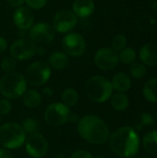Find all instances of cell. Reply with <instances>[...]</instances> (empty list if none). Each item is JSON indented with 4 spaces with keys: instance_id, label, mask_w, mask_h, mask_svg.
<instances>
[{
    "instance_id": "cell-1",
    "label": "cell",
    "mask_w": 157,
    "mask_h": 158,
    "mask_svg": "<svg viewBox=\"0 0 157 158\" xmlns=\"http://www.w3.org/2000/svg\"><path fill=\"white\" fill-rule=\"evenodd\" d=\"M108 144L110 150L118 157L130 158L138 154L141 142L134 128L123 126L110 133Z\"/></svg>"
},
{
    "instance_id": "cell-2",
    "label": "cell",
    "mask_w": 157,
    "mask_h": 158,
    "mask_svg": "<svg viewBox=\"0 0 157 158\" xmlns=\"http://www.w3.org/2000/svg\"><path fill=\"white\" fill-rule=\"evenodd\" d=\"M77 130L84 141L96 145L105 143L110 136L108 125L95 115H86L81 118L78 121Z\"/></svg>"
},
{
    "instance_id": "cell-3",
    "label": "cell",
    "mask_w": 157,
    "mask_h": 158,
    "mask_svg": "<svg viewBox=\"0 0 157 158\" xmlns=\"http://www.w3.org/2000/svg\"><path fill=\"white\" fill-rule=\"evenodd\" d=\"M111 81L102 75L90 77L85 82V93L87 97L94 103H105L113 94Z\"/></svg>"
},
{
    "instance_id": "cell-4",
    "label": "cell",
    "mask_w": 157,
    "mask_h": 158,
    "mask_svg": "<svg viewBox=\"0 0 157 158\" xmlns=\"http://www.w3.org/2000/svg\"><path fill=\"white\" fill-rule=\"evenodd\" d=\"M27 81L22 74L16 71L8 73L0 80V94L8 100L19 99L27 91Z\"/></svg>"
},
{
    "instance_id": "cell-5",
    "label": "cell",
    "mask_w": 157,
    "mask_h": 158,
    "mask_svg": "<svg viewBox=\"0 0 157 158\" xmlns=\"http://www.w3.org/2000/svg\"><path fill=\"white\" fill-rule=\"evenodd\" d=\"M44 121L51 127H59L66 123H74L79 121L80 118L70 111V108L60 102L50 104L43 115Z\"/></svg>"
},
{
    "instance_id": "cell-6",
    "label": "cell",
    "mask_w": 157,
    "mask_h": 158,
    "mask_svg": "<svg viewBox=\"0 0 157 158\" xmlns=\"http://www.w3.org/2000/svg\"><path fill=\"white\" fill-rule=\"evenodd\" d=\"M27 134L21 125L16 122H6L0 125V144L7 150L21 147L26 140Z\"/></svg>"
},
{
    "instance_id": "cell-7",
    "label": "cell",
    "mask_w": 157,
    "mask_h": 158,
    "mask_svg": "<svg viewBox=\"0 0 157 158\" xmlns=\"http://www.w3.org/2000/svg\"><path fill=\"white\" fill-rule=\"evenodd\" d=\"M24 77L31 86H43L51 77V68L44 61H35L29 66Z\"/></svg>"
},
{
    "instance_id": "cell-8",
    "label": "cell",
    "mask_w": 157,
    "mask_h": 158,
    "mask_svg": "<svg viewBox=\"0 0 157 158\" xmlns=\"http://www.w3.org/2000/svg\"><path fill=\"white\" fill-rule=\"evenodd\" d=\"M24 145L27 154L32 158L44 157L49 147L47 140L40 132L29 134L26 137Z\"/></svg>"
},
{
    "instance_id": "cell-9",
    "label": "cell",
    "mask_w": 157,
    "mask_h": 158,
    "mask_svg": "<svg viewBox=\"0 0 157 158\" xmlns=\"http://www.w3.org/2000/svg\"><path fill=\"white\" fill-rule=\"evenodd\" d=\"M9 52L16 60H28L37 53V45L31 39L20 38L10 45Z\"/></svg>"
},
{
    "instance_id": "cell-10",
    "label": "cell",
    "mask_w": 157,
    "mask_h": 158,
    "mask_svg": "<svg viewBox=\"0 0 157 158\" xmlns=\"http://www.w3.org/2000/svg\"><path fill=\"white\" fill-rule=\"evenodd\" d=\"M78 23V17L73 11L63 9L54 16L53 19V28L57 32L66 33L70 31L75 28Z\"/></svg>"
},
{
    "instance_id": "cell-11",
    "label": "cell",
    "mask_w": 157,
    "mask_h": 158,
    "mask_svg": "<svg viewBox=\"0 0 157 158\" xmlns=\"http://www.w3.org/2000/svg\"><path fill=\"white\" fill-rule=\"evenodd\" d=\"M62 48L64 53L70 56H81L86 48L84 38L77 32L67 34L62 40Z\"/></svg>"
},
{
    "instance_id": "cell-12",
    "label": "cell",
    "mask_w": 157,
    "mask_h": 158,
    "mask_svg": "<svg viewBox=\"0 0 157 158\" xmlns=\"http://www.w3.org/2000/svg\"><path fill=\"white\" fill-rule=\"evenodd\" d=\"M118 52L111 47H103L99 49L94 55L95 65L103 70H111L118 64Z\"/></svg>"
},
{
    "instance_id": "cell-13",
    "label": "cell",
    "mask_w": 157,
    "mask_h": 158,
    "mask_svg": "<svg viewBox=\"0 0 157 158\" xmlns=\"http://www.w3.org/2000/svg\"><path fill=\"white\" fill-rule=\"evenodd\" d=\"M30 39L35 44H47L55 38V30L48 23L40 22L32 25L30 29Z\"/></svg>"
},
{
    "instance_id": "cell-14",
    "label": "cell",
    "mask_w": 157,
    "mask_h": 158,
    "mask_svg": "<svg viewBox=\"0 0 157 158\" xmlns=\"http://www.w3.org/2000/svg\"><path fill=\"white\" fill-rule=\"evenodd\" d=\"M15 25L20 30H28L33 24L34 17L31 8L27 6H20L16 9L13 15Z\"/></svg>"
},
{
    "instance_id": "cell-15",
    "label": "cell",
    "mask_w": 157,
    "mask_h": 158,
    "mask_svg": "<svg viewBox=\"0 0 157 158\" xmlns=\"http://www.w3.org/2000/svg\"><path fill=\"white\" fill-rule=\"evenodd\" d=\"M139 57L141 62L145 66L156 67L157 66V44L147 43L142 46L139 52Z\"/></svg>"
},
{
    "instance_id": "cell-16",
    "label": "cell",
    "mask_w": 157,
    "mask_h": 158,
    "mask_svg": "<svg viewBox=\"0 0 157 158\" xmlns=\"http://www.w3.org/2000/svg\"><path fill=\"white\" fill-rule=\"evenodd\" d=\"M113 90L117 93H126L131 88V79L130 77L124 72L116 73L111 81Z\"/></svg>"
},
{
    "instance_id": "cell-17",
    "label": "cell",
    "mask_w": 157,
    "mask_h": 158,
    "mask_svg": "<svg viewBox=\"0 0 157 158\" xmlns=\"http://www.w3.org/2000/svg\"><path fill=\"white\" fill-rule=\"evenodd\" d=\"M72 8L77 17L87 18L94 11V2L93 0H75Z\"/></svg>"
},
{
    "instance_id": "cell-18",
    "label": "cell",
    "mask_w": 157,
    "mask_h": 158,
    "mask_svg": "<svg viewBox=\"0 0 157 158\" xmlns=\"http://www.w3.org/2000/svg\"><path fill=\"white\" fill-rule=\"evenodd\" d=\"M21 98L24 106L31 109L37 108L42 104L43 100L42 94L35 89H27Z\"/></svg>"
},
{
    "instance_id": "cell-19",
    "label": "cell",
    "mask_w": 157,
    "mask_h": 158,
    "mask_svg": "<svg viewBox=\"0 0 157 158\" xmlns=\"http://www.w3.org/2000/svg\"><path fill=\"white\" fill-rule=\"evenodd\" d=\"M68 56L66 53L56 51L50 55L47 63L51 69L56 70H62L68 65Z\"/></svg>"
},
{
    "instance_id": "cell-20",
    "label": "cell",
    "mask_w": 157,
    "mask_h": 158,
    "mask_svg": "<svg viewBox=\"0 0 157 158\" xmlns=\"http://www.w3.org/2000/svg\"><path fill=\"white\" fill-rule=\"evenodd\" d=\"M110 104L116 111H125L130 106V99L125 93H115L110 97Z\"/></svg>"
},
{
    "instance_id": "cell-21",
    "label": "cell",
    "mask_w": 157,
    "mask_h": 158,
    "mask_svg": "<svg viewBox=\"0 0 157 158\" xmlns=\"http://www.w3.org/2000/svg\"><path fill=\"white\" fill-rule=\"evenodd\" d=\"M144 98L153 104H157V78L149 80L143 89Z\"/></svg>"
},
{
    "instance_id": "cell-22",
    "label": "cell",
    "mask_w": 157,
    "mask_h": 158,
    "mask_svg": "<svg viewBox=\"0 0 157 158\" xmlns=\"http://www.w3.org/2000/svg\"><path fill=\"white\" fill-rule=\"evenodd\" d=\"M143 146L148 154H157V131H152L145 134L143 139Z\"/></svg>"
},
{
    "instance_id": "cell-23",
    "label": "cell",
    "mask_w": 157,
    "mask_h": 158,
    "mask_svg": "<svg viewBox=\"0 0 157 158\" xmlns=\"http://www.w3.org/2000/svg\"><path fill=\"white\" fill-rule=\"evenodd\" d=\"M155 125V118L150 113L143 112L140 113L134 120V129L141 131L144 127H151Z\"/></svg>"
},
{
    "instance_id": "cell-24",
    "label": "cell",
    "mask_w": 157,
    "mask_h": 158,
    "mask_svg": "<svg viewBox=\"0 0 157 158\" xmlns=\"http://www.w3.org/2000/svg\"><path fill=\"white\" fill-rule=\"evenodd\" d=\"M62 104H64L68 107L74 106L79 101V94L73 88H66L61 94Z\"/></svg>"
},
{
    "instance_id": "cell-25",
    "label": "cell",
    "mask_w": 157,
    "mask_h": 158,
    "mask_svg": "<svg viewBox=\"0 0 157 158\" xmlns=\"http://www.w3.org/2000/svg\"><path fill=\"white\" fill-rule=\"evenodd\" d=\"M118 60L125 65H131L137 59V52L131 47H125L118 53Z\"/></svg>"
},
{
    "instance_id": "cell-26",
    "label": "cell",
    "mask_w": 157,
    "mask_h": 158,
    "mask_svg": "<svg viewBox=\"0 0 157 158\" xmlns=\"http://www.w3.org/2000/svg\"><path fill=\"white\" fill-rule=\"evenodd\" d=\"M130 76L134 79H143L147 73V68L143 62H134L130 68Z\"/></svg>"
},
{
    "instance_id": "cell-27",
    "label": "cell",
    "mask_w": 157,
    "mask_h": 158,
    "mask_svg": "<svg viewBox=\"0 0 157 158\" xmlns=\"http://www.w3.org/2000/svg\"><path fill=\"white\" fill-rule=\"evenodd\" d=\"M128 40L124 34H117L111 40V48L116 52H119L125 47H127Z\"/></svg>"
},
{
    "instance_id": "cell-28",
    "label": "cell",
    "mask_w": 157,
    "mask_h": 158,
    "mask_svg": "<svg viewBox=\"0 0 157 158\" xmlns=\"http://www.w3.org/2000/svg\"><path fill=\"white\" fill-rule=\"evenodd\" d=\"M22 129L24 130L26 134H32L35 132H38L39 129V123L35 118H25L21 124Z\"/></svg>"
},
{
    "instance_id": "cell-29",
    "label": "cell",
    "mask_w": 157,
    "mask_h": 158,
    "mask_svg": "<svg viewBox=\"0 0 157 158\" xmlns=\"http://www.w3.org/2000/svg\"><path fill=\"white\" fill-rule=\"evenodd\" d=\"M1 69L6 74L15 72L17 69V60L12 56L4 57L1 61Z\"/></svg>"
},
{
    "instance_id": "cell-30",
    "label": "cell",
    "mask_w": 157,
    "mask_h": 158,
    "mask_svg": "<svg viewBox=\"0 0 157 158\" xmlns=\"http://www.w3.org/2000/svg\"><path fill=\"white\" fill-rule=\"evenodd\" d=\"M11 103L8 99L6 98H2L0 99V115L1 116H6L11 111Z\"/></svg>"
},
{
    "instance_id": "cell-31",
    "label": "cell",
    "mask_w": 157,
    "mask_h": 158,
    "mask_svg": "<svg viewBox=\"0 0 157 158\" xmlns=\"http://www.w3.org/2000/svg\"><path fill=\"white\" fill-rule=\"evenodd\" d=\"M25 2L28 5V6H30L31 8L41 9L46 5L47 0H25Z\"/></svg>"
},
{
    "instance_id": "cell-32",
    "label": "cell",
    "mask_w": 157,
    "mask_h": 158,
    "mask_svg": "<svg viewBox=\"0 0 157 158\" xmlns=\"http://www.w3.org/2000/svg\"><path fill=\"white\" fill-rule=\"evenodd\" d=\"M70 158H93V156L88 151L83 149H79L72 153Z\"/></svg>"
},
{
    "instance_id": "cell-33",
    "label": "cell",
    "mask_w": 157,
    "mask_h": 158,
    "mask_svg": "<svg viewBox=\"0 0 157 158\" xmlns=\"http://www.w3.org/2000/svg\"><path fill=\"white\" fill-rule=\"evenodd\" d=\"M6 2L8 3V5L12 7H20L23 3L25 2V0H6Z\"/></svg>"
},
{
    "instance_id": "cell-34",
    "label": "cell",
    "mask_w": 157,
    "mask_h": 158,
    "mask_svg": "<svg viewBox=\"0 0 157 158\" xmlns=\"http://www.w3.org/2000/svg\"><path fill=\"white\" fill-rule=\"evenodd\" d=\"M7 49V43L6 40L0 36V55L4 54Z\"/></svg>"
},
{
    "instance_id": "cell-35",
    "label": "cell",
    "mask_w": 157,
    "mask_h": 158,
    "mask_svg": "<svg viewBox=\"0 0 157 158\" xmlns=\"http://www.w3.org/2000/svg\"><path fill=\"white\" fill-rule=\"evenodd\" d=\"M0 158H13V156L7 149L0 148Z\"/></svg>"
},
{
    "instance_id": "cell-36",
    "label": "cell",
    "mask_w": 157,
    "mask_h": 158,
    "mask_svg": "<svg viewBox=\"0 0 157 158\" xmlns=\"http://www.w3.org/2000/svg\"><path fill=\"white\" fill-rule=\"evenodd\" d=\"M43 94H44L46 96H48V97L52 96V95H53V94H54L53 90H52L50 87H45V88H43Z\"/></svg>"
},
{
    "instance_id": "cell-37",
    "label": "cell",
    "mask_w": 157,
    "mask_h": 158,
    "mask_svg": "<svg viewBox=\"0 0 157 158\" xmlns=\"http://www.w3.org/2000/svg\"><path fill=\"white\" fill-rule=\"evenodd\" d=\"M55 158H65V156H64L63 154H58V155H56V156H55Z\"/></svg>"
},
{
    "instance_id": "cell-38",
    "label": "cell",
    "mask_w": 157,
    "mask_h": 158,
    "mask_svg": "<svg viewBox=\"0 0 157 158\" xmlns=\"http://www.w3.org/2000/svg\"><path fill=\"white\" fill-rule=\"evenodd\" d=\"M93 158H105L103 156H93Z\"/></svg>"
},
{
    "instance_id": "cell-39",
    "label": "cell",
    "mask_w": 157,
    "mask_h": 158,
    "mask_svg": "<svg viewBox=\"0 0 157 158\" xmlns=\"http://www.w3.org/2000/svg\"><path fill=\"white\" fill-rule=\"evenodd\" d=\"M1 117H2V116L0 115V124H1V121H2V118H1Z\"/></svg>"
},
{
    "instance_id": "cell-40",
    "label": "cell",
    "mask_w": 157,
    "mask_h": 158,
    "mask_svg": "<svg viewBox=\"0 0 157 158\" xmlns=\"http://www.w3.org/2000/svg\"><path fill=\"white\" fill-rule=\"evenodd\" d=\"M155 118H156V120H157V111H156V114H155Z\"/></svg>"
},
{
    "instance_id": "cell-41",
    "label": "cell",
    "mask_w": 157,
    "mask_h": 158,
    "mask_svg": "<svg viewBox=\"0 0 157 158\" xmlns=\"http://www.w3.org/2000/svg\"><path fill=\"white\" fill-rule=\"evenodd\" d=\"M156 158H157V156H156Z\"/></svg>"
},
{
    "instance_id": "cell-42",
    "label": "cell",
    "mask_w": 157,
    "mask_h": 158,
    "mask_svg": "<svg viewBox=\"0 0 157 158\" xmlns=\"http://www.w3.org/2000/svg\"><path fill=\"white\" fill-rule=\"evenodd\" d=\"M119 158H120V157H119Z\"/></svg>"
}]
</instances>
